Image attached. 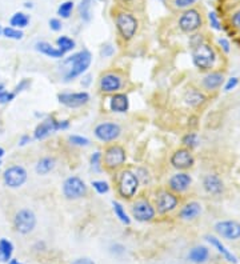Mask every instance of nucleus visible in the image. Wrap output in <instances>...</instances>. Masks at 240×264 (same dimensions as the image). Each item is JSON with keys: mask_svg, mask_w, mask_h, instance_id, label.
<instances>
[{"mask_svg": "<svg viewBox=\"0 0 240 264\" xmlns=\"http://www.w3.org/2000/svg\"><path fill=\"white\" fill-rule=\"evenodd\" d=\"M91 60H92V56H91L90 51L87 49H83L71 56L65 57L63 60V67L65 69L64 81H71L83 75L90 67Z\"/></svg>", "mask_w": 240, "mask_h": 264, "instance_id": "1", "label": "nucleus"}, {"mask_svg": "<svg viewBox=\"0 0 240 264\" xmlns=\"http://www.w3.org/2000/svg\"><path fill=\"white\" fill-rule=\"evenodd\" d=\"M191 56L195 68L200 72L212 71L215 68L216 61H218V53H216L215 48L207 41H203L202 44L191 48Z\"/></svg>", "mask_w": 240, "mask_h": 264, "instance_id": "2", "label": "nucleus"}, {"mask_svg": "<svg viewBox=\"0 0 240 264\" xmlns=\"http://www.w3.org/2000/svg\"><path fill=\"white\" fill-rule=\"evenodd\" d=\"M115 25L118 29L119 36L124 41H130L138 32L139 20L134 13L120 11L115 15Z\"/></svg>", "mask_w": 240, "mask_h": 264, "instance_id": "3", "label": "nucleus"}, {"mask_svg": "<svg viewBox=\"0 0 240 264\" xmlns=\"http://www.w3.org/2000/svg\"><path fill=\"white\" fill-rule=\"evenodd\" d=\"M138 176L135 172L131 170H123L118 175V180H116V188H118V194L122 199L131 200L136 196L139 190Z\"/></svg>", "mask_w": 240, "mask_h": 264, "instance_id": "4", "label": "nucleus"}, {"mask_svg": "<svg viewBox=\"0 0 240 264\" xmlns=\"http://www.w3.org/2000/svg\"><path fill=\"white\" fill-rule=\"evenodd\" d=\"M102 160L106 170L114 172V171L120 170L126 164L127 152L124 147H122L120 144H111L104 150Z\"/></svg>", "mask_w": 240, "mask_h": 264, "instance_id": "5", "label": "nucleus"}, {"mask_svg": "<svg viewBox=\"0 0 240 264\" xmlns=\"http://www.w3.org/2000/svg\"><path fill=\"white\" fill-rule=\"evenodd\" d=\"M203 16H202L199 9L196 8L184 9L182 15L179 16V20H178L180 31L184 33H188V35L198 32L203 27Z\"/></svg>", "mask_w": 240, "mask_h": 264, "instance_id": "6", "label": "nucleus"}, {"mask_svg": "<svg viewBox=\"0 0 240 264\" xmlns=\"http://www.w3.org/2000/svg\"><path fill=\"white\" fill-rule=\"evenodd\" d=\"M179 203L180 199L176 194L170 190H162L156 194V198H155V210L160 215H167L170 212L175 211Z\"/></svg>", "mask_w": 240, "mask_h": 264, "instance_id": "7", "label": "nucleus"}, {"mask_svg": "<svg viewBox=\"0 0 240 264\" xmlns=\"http://www.w3.org/2000/svg\"><path fill=\"white\" fill-rule=\"evenodd\" d=\"M36 215L28 208H23L16 212L13 218V227L21 235H28L36 227Z\"/></svg>", "mask_w": 240, "mask_h": 264, "instance_id": "8", "label": "nucleus"}, {"mask_svg": "<svg viewBox=\"0 0 240 264\" xmlns=\"http://www.w3.org/2000/svg\"><path fill=\"white\" fill-rule=\"evenodd\" d=\"M87 191H88V188H87L84 180L80 179L79 176H69L63 183V195L65 196V199H82L87 195Z\"/></svg>", "mask_w": 240, "mask_h": 264, "instance_id": "9", "label": "nucleus"}, {"mask_svg": "<svg viewBox=\"0 0 240 264\" xmlns=\"http://www.w3.org/2000/svg\"><path fill=\"white\" fill-rule=\"evenodd\" d=\"M170 163L175 170L188 171L195 166V156H194L191 150L182 147V148H178L172 152Z\"/></svg>", "mask_w": 240, "mask_h": 264, "instance_id": "10", "label": "nucleus"}, {"mask_svg": "<svg viewBox=\"0 0 240 264\" xmlns=\"http://www.w3.org/2000/svg\"><path fill=\"white\" fill-rule=\"evenodd\" d=\"M131 214H132V218H135L138 222L147 223V222H151L154 219L155 215H156V210H155V206L151 203L150 200L139 199L132 204Z\"/></svg>", "mask_w": 240, "mask_h": 264, "instance_id": "11", "label": "nucleus"}, {"mask_svg": "<svg viewBox=\"0 0 240 264\" xmlns=\"http://www.w3.org/2000/svg\"><path fill=\"white\" fill-rule=\"evenodd\" d=\"M94 132L98 140L103 143H111L118 140L119 136L122 135V128L118 123L104 122L95 127Z\"/></svg>", "mask_w": 240, "mask_h": 264, "instance_id": "12", "label": "nucleus"}, {"mask_svg": "<svg viewBox=\"0 0 240 264\" xmlns=\"http://www.w3.org/2000/svg\"><path fill=\"white\" fill-rule=\"evenodd\" d=\"M28 174L24 167L21 166H11L4 171L3 180L4 184L9 188H19L27 182Z\"/></svg>", "mask_w": 240, "mask_h": 264, "instance_id": "13", "label": "nucleus"}, {"mask_svg": "<svg viewBox=\"0 0 240 264\" xmlns=\"http://www.w3.org/2000/svg\"><path fill=\"white\" fill-rule=\"evenodd\" d=\"M192 184V176L186 171H179L168 179V190L176 195L184 194L190 190Z\"/></svg>", "mask_w": 240, "mask_h": 264, "instance_id": "14", "label": "nucleus"}, {"mask_svg": "<svg viewBox=\"0 0 240 264\" xmlns=\"http://www.w3.org/2000/svg\"><path fill=\"white\" fill-rule=\"evenodd\" d=\"M215 232L226 240L240 239V223L236 220H220L215 224Z\"/></svg>", "mask_w": 240, "mask_h": 264, "instance_id": "15", "label": "nucleus"}, {"mask_svg": "<svg viewBox=\"0 0 240 264\" xmlns=\"http://www.w3.org/2000/svg\"><path fill=\"white\" fill-rule=\"evenodd\" d=\"M123 87V77L116 72L104 73L99 80V90L103 94H116Z\"/></svg>", "mask_w": 240, "mask_h": 264, "instance_id": "16", "label": "nucleus"}, {"mask_svg": "<svg viewBox=\"0 0 240 264\" xmlns=\"http://www.w3.org/2000/svg\"><path fill=\"white\" fill-rule=\"evenodd\" d=\"M57 99L63 106L68 107V108H79V107L86 106L87 103L90 102V94L86 91L72 92V94H59Z\"/></svg>", "mask_w": 240, "mask_h": 264, "instance_id": "17", "label": "nucleus"}, {"mask_svg": "<svg viewBox=\"0 0 240 264\" xmlns=\"http://www.w3.org/2000/svg\"><path fill=\"white\" fill-rule=\"evenodd\" d=\"M226 81V77H224V73L222 71H208L206 72L203 77H202V88L207 92H215L219 88H222V85L224 84Z\"/></svg>", "mask_w": 240, "mask_h": 264, "instance_id": "18", "label": "nucleus"}, {"mask_svg": "<svg viewBox=\"0 0 240 264\" xmlns=\"http://www.w3.org/2000/svg\"><path fill=\"white\" fill-rule=\"evenodd\" d=\"M60 130V127H59V120H56L52 116H49L45 120H43L41 123H39L33 131V138L36 139V140H44L47 139L51 134H53L55 131Z\"/></svg>", "mask_w": 240, "mask_h": 264, "instance_id": "19", "label": "nucleus"}, {"mask_svg": "<svg viewBox=\"0 0 240 264\" xmlns=\"http://www.w3.org/2000/svg\"><path fill=\"white\" fill-rule=\"evenodd\" d=\"M204 191L212 196H219L224 192V182L218 174H208L203 178Z\"/></svg>", "mask_w": 240, "mask_h": 264, "instance_id": "20", "label": "nucleus"}, {"mask_svg": "<svg viewBox=\"0 0 240 264\" xmlns=\"http://www.w3.org/2000/svg\"><path fill=\"white\" fill-rule=\"evenodd\" d=\"M206 240L211 244L212 247L216 248V251L219 252L220 255L224 258V260H227L228 263H232V264L238 263V258H236L235 254L230 251V250L222 243V240H220L219 238H216V236H212V235H207L206 236Z\"/></svg>", "mask_w": 240, "mask_h": 264, "instance_id": "21", "label": "nucleus"}, {"mask_svg": "<svg viewBox=\"0 0 240 264\" xmlns=\"http://www.w3.org/2000/svg\"><path fill=\"white\" fill-rule=\"evenodd\" d=\"M110 110L116 114H124L130 110V99L126 94L116 92L110 99Z\"/></svg>", "mask_w": 240, "mask_h": 264, "instance_id": "22", "label": "nucleus"}, {"mask_svg": "<svg viewBox=\"0 0 240 264\" xmlns=\"http://www.w3.org/2000/svg\"><path fill=\"white\" fill-rule=\"evenodd\" d=\"M184 103L187 106L192 107V108H199L207 102V96L204 94L203 91L198 90V88H190L186 91L184 94Z\"/></svg>", "mask_w": 240, "mask_h": 264, "instance_id": "23", "label": "nucleus"}, {"mask_svg": "<svg viewBox=\"0 0 240 264\" xmlns=\"http://www.w3.org/2000/svg\"><path fill=\"white\" fill-rule=\"evenodd\" d=\"M200 214H202V204L199 202L192 200V202H188L180 208L179 218L182 220H187L188 222V220H195Z\"/></svg>", "mask_w": 240, "mask_h": 264, "instance_id": "24", "label": "nucleus"}, {"mask_svg": "<svg viewBox=\"0 0 240 264\" xmlns=\"http://www.w3.org/2000/svg\"><path fill=\"white\" fill-rule=\"evenodd\" d=\"M188 260L194 264H204L210 259V250L206 246H195L188 252Z\"/></svg>", "mask_w": 240, "mask_h": 264, "instance_id": "25", "label": "nucleus"}, {"mask_svg": "<svg viewBox=\"0 0 240 264\" xmlns=\"http://www.w3.org/2000/svg\"><path fill=\"white\" fill-rule=\"evenodd\" d=\"M35 48L40 53L45 55V56L53 57V59H60V57L64 56V53L61 52L60 49L56 48V47H52L47 41H37L36 44H35Z\"/></svg>", "mask_w": 240, "mask_h": 264, "instance_id": "26", "label": "nucleus"}, {"mask_svg": "<svg viewBox=\"0 0 240 264\" xmlns=\"http://www.w3.org/2000/svg\"><path fill=\"white\" fill-rule=\"evenodd\" d=\"M56 166V160L52 156H44V158H41L37 160L36 167H35V170L39 175H47L49 174L51 171H53Z\"/></svg>", "mask_w": 240, "mask_h": 264, "instance_id": "27", "label": "nucleus"}, {"mask_svg": "<svg viewBox=\"0 0 240 264\" xmlns=\"http://www.w3.org/2000/svg\"><path fill=\"white\" fill-rule=\"evenodd\" d=\"M9 24H11V27H13V28L23 29L29 24V16L24 12L13 13L12 16H11V19H9Z\"/></svg>", "mask_w": 240, "mask_h": 264, "instance_id": "28", "label": "nucleus"}, {"mask_svg": "<svg viewBox=\"0 0 240 264\" xmlns=\"http://www.w3.org/2000/svg\"><path fill=\"white\" fill-rule=\"evenodd\" d=\"M200 139L199 135L191 131V132H187V134L184 135L183 138H182V144H183L184 148H187V150H195L196 147L199 146Z\"/></svg>", "mask_w": 240, "mask_h": 264, "instance_id": "29", "label": "nucleus"}, {"mask_svg": "<svg viewBox=\"0 0 240 264\" xmlns=\"http://www.w3.org/2000/svg\"><path fill=\"white\" fill-rule=\"evenodd\" d=\"M13 254V244L7 239H0V255L3 262H9Z\"/></svg>", "mask_w": 240, "mask_h": 264, "instance_id": "30", "label": "nucleus"}, {"mask_svg": "<svg viewBox=\"0 0 240 264\" xmlns=\"http://www.w3.org/2000/svg\"><path fill=\"white\" fill-rule=\"evenodd\" d=\"M112 207H114V212L116 218H118L123 224H126V226H130L131 219L130 216L127 215L126 210L123 207L122 203H119V202H112Z\"/></svg>", "mask_w": 240, "mask_h": 264, "instance_id": "31", "label": "nucleus"}, {"mask_svg": "<svg viewBox=\"0 0 240 264\" xmlns=\"http://www.w3.org/2000/svg\"><path fill=\"white\" fill-rule=\"evenodd\" d=\"M56 45H57V48L60 49L61 52L67 53V52H69V51H72L76 44H75V40H72L71 37L60 36V37H57Z\"/></svg>", "mask_w": 240, "mask_h": 264, "instance_id": "32", "label": "nucleus"}, {"mask_svg": "<svg viewBox=\"0 0 240 264\" xmlns=\"http://www.w3.org/2000/svg\"><path fill=\"white\" fill-rule=\"evenodd\" d=\"M91 1L92 0H80L79 4V13L84 21L91 20Z\"/></svg>", "mask_w": 240, "mask_h": 264, "instance_id": "33", "label": "nucleus"}, {"mask_svg": "<svg viewBox=\"0 0 240 264\" xmlns=\"http://www.w3.org/2000/svg\"><path fill=\"white\" fill-rule=\"evenodd\" d=\"M73 11V1L71 0H67L64 3H61L59 5V8H57V15L63 19H68L71 16V13Z\"/></svg>", "mask_w": 240, "mask_h": 264, "instance_id": "34", "label": "nucleus"}, {"mask_svg": "<svg viewBox=\"0 0 240 264\" xmlns=\"http://www.w3.org/2000/svg\"><path fill=\"white\" fill-rule=\"evenodd\" d=\"M1 33H3V36L8 37V39H13V40H20L21 37H23V31L13 28V27H5V28L1 29Z\"/></svg>", "mask_w": 240, "mask_h": 264, "instance_id": "35", "label": "nucleus"}, {"mask_svg": "<svg viewBox=\"0 0 240 264\" xmlns=\"http://www.w3.org/2000/svg\"><path fill=\"white\" fill-rule=\"evenodd\" d=\"M208 21H210L211 28L215 29V31H222V28H223L222 21H220L219 19V15H218L215 11H210V12H208Z\"/></svg>", "mask_w": 240, "mask_h": 264, "instance_id": "36", "label": "nucleus"}, {"mask_svg": "<svg viewBox=\"0 0 240 264\" xmlns=\"http://www.w3.org/2000/svg\"><path fill=\"white\" fill-rule=\"evenodd\" d=\"M91 186H92V188H94L95 191L98 192V194H100V195H104V194H107V192L110 191V186H108V183L104 182V180H94V182L91 183Z\"/></svg>", "mask_w": 240, "mask_h": 264, "instance_id": "37", "label": "nucleus"}, {"mask_svg": "<svg viewBox=\"0 0 240 264\" xmlns=\"http://www.w3.org/2000/svg\"><path fill=\"white\" fill-rule=\"evenodd\" d=\"M69 142L71 144L76 147H87L90 146V140L84 136H79V135H71L69 136Z\"/></svg>", "mask_w": 240, "mask_h": 264, "instance_id": "38", "label": "nucleus"}, {"mask_svg": "<svg viewBox=\"0 0 240 264\" xmlns=\"http://www.w3.org/2000/svg\"><path fill=\"white\" fill-rule=\"evenodd\" d=\"M198 0H172V4L175 8L179 9H188L192 8V5L196 4Z\"/></svg>", "mask_w": 240, "mask_h": 264, "instance_id": "39", "label": "nucleus"}, {"mask_svg": "<svg viewBox=\"0 0 240 264\" xmlns=\"http://www.w3.org/2000/svg\"><path fill=\"white\" fill-rule=\"evenodd\" d=\"M103 154L102 152H95L92 156H91V166H92V168H94L95 171H100L102 170V166H103Z\"/></svg>", "mask_w": 240, "mask_h": 264, "instance_id": "40", "label": "nucleus"}, {"mask_svg": "<svg viewBox=\"0 0 240 264\" xmlns=\"http://www.w3.org/2000/svg\"><path fill=\"white\" fill-rule=\"evenodd\" d=\"M224 91L226 92H231V91H234L239 85V77L236 76H232L230 77L227 81H224Z\"/></svg>", "mask_w": 240, "mask_h": 264, "instance_id": "41", "label": "nucleus"}, {"mask_svg": "<svg viewBox=\"0 0 240 264\" xmlns=\"http://www.w3.org/2000/svg\"><path fill=\"white\" fill-rule=\"evenodd\" d=\"M230 24H231L232 28L240 32V9L231 13V16H230Z\"/></svg>", "mask_w": 240, "mask_h": 264, "instance_id": "42", "label": "nucleus"}, {"mask_svg": "<svg viewBox=\"0 0 240 264\" xmlns=\"http://www.w3.org/2000/svg\"><path fill=\"white\" fill-rule=\"evenodd\" d=\"M136 176H138V180L140 184L150 183V175H148V171L146 168H138L136 170Z\"/></svg>", "mask_w": 240, "mask_h": 264, "instance_id": "43", "label": "nucleus"}, {"mask_svg": "<svg viewBox=\"0 0 240 264\" xmlns=\"http://www.w3.org/2000/svg\"><path fill=\"white\" fill-rule=\"evenodd\" d=\"M203 41H206V39H204V36L202 33H192L191 36H190V47L194 48L196 45L202 44Z\"/></svg>", "mask_w": 240, "mask_h": 264, "instance_id": "44", "label": "nucleus"}, {"mask_svg": "<svg viewBox=\"0 0 240 264\" xmlns=\"http://www.w3.org/2000/svg\"><path fill=\"white\" fill-rule=\"evenodd\" d=\"M15 99V92H8V91H0V104L12 102Z\"/></svg>", "mask_w": 240, "mask_h": 264, "instance_id": "45", "label": "nucleus"}, {"mask_svg": "<svg viewBox=\"0 0 240 264\" xmlns=\"http://www.w3.org/2000/svg\"><path fill=\"white\" fill-rule=\"evenodd\" d=\"M218 43H219L220 49H222L224 53L231 52V41L228 40L227 37H220L219 40H218Z\"/></svg>", "mask_w": 240, "mask_h": 264, "instance_id": "46", "label": "nucleus"}, {"mask_svg": "<svg viewBox=\"0 0 240 264\" xmlns=\"http://www.w3.org/2000/svg\"><path fill=\"white\" fill-rule=\"evenodd\" d=\"M29 85H31V80H29V79H21V80L16 84V87H15V92L19 94V92H23V91L28 90Z\"/></svg>", "mask_w": 240, "mask_h": 264, "instance_id": "47", "label": "nucleus"}, {"mask_svg": "<svg viewBox=\"0 0 240 264\" xmlns=\"http://www.w3.org/2000/svg\"><path fill=\"white\" fill-rule=\"evenodd\" d=\"M114 52H115L114 47H112L111 44H106V45H103L102 47L100 55H102L103 57H110V56H112V53Z\"/></svg>", "mask_w": 240, "mask_h": 264, "instance_id": "48", "label": "nucleus"}, {"mask_svg": "<svg viewBox=\"0 0 240 264\" xmlns=\"http://www.w3.org/2000/svg\"><path fill=\"white\" fill-rule=\"evenodd\" d=\"M111 252L115 254V255H123V254L126 252V247L122 246V244H114V246L111 247Z\"/></svg>", "mask_w": 240, "mask_h": 264, "instance_id": "49", "label": "nucleus"}, {"mask_svg": "<svg viewBox=\"0 0 240 264\" xmlns=\"http://www.w3.org/2000/svg\"><path fill=\"white\" fill-rule=\"evenodd\" d=\"M49 28L57 32V31H60L61 29V21L59 19H51L49 20Z\"/></svg>", "mask_w": 240, "mask_h": 264, "instance_id": "50", "label": "nucleus"}, {"mask_svg": "<svg viewBox=\"0 0 240 264\" xmlns=\"http://www.w3.org/2000/svg\"><path fill=\"white\" fill-rule=\"evenodd\" d=\"M72 264H95L94 260L88 259V258H79L72 262Z\"/></svg>", "mask_w": 240, "mask_h": 264, "instance_id": "51", "label": "nucleus"}, {"mask_svg": "<svg viewBox=\"0 0 240 264\" xmlns=\"http://www.w3.org/2000/svg\"><path fill=\"white\" fill-rule=\"evenodd\" d=\"M29 142H31L29 135H23L20 138V142H19V146H25V144H28Z\"/></svg>", "mask_w": 240, "mask_h": 264, "instance_id": "52", "label": "nucleus"}, {"mask_svg": "<svg viewBox=\"0 0 240 264\" xmlns=\"http://www.w3.org/2000/svg\"><path fill=\"white\" fill-rule=\"evenodd\" d=\"M90 83H91V76H90V75H87V76L84 77V79L82 80V84L84 85V87H87V85L90 84Z\"/></svg>", "mask_w": 240, "mask_h": 264, "instance_id": "53", "label": "nucleus"}, {"mask_svg": "<svg viewBox=\"0 0 240 264\" xmlns=\"http://www.w3.org/2000/svg\"><path fill=\"white\" fill-rule=\"evenodd\" d=\"M188 122H191V126H194V127H196L198 126V116H191V118L188 119Z\"/></svg>", "mask_w": 240, "mask_h": 264, "instance_id": "54", "label": "nucleus"}, {"mask_svg": "<svg viewBox=\"0 0 240 264\" xmlns=\"http://www.w3.org/2000/svg\"><path fill=\"white\" fill-rule=\"evenodd\" d=\"M8 264H23V263H21V262H19L17 259H11L8 262Z\"/></svg>", "mask_w": 240, "mask_h": 264, "instance_id": "55", "label": "nucleus"}, {"mask_svg": "<svg viewBox=\"0 0 240 264\" xmlns=\"http://www.w3.org/2000/svg\"><path fill=\"white\" fill-rule=\"evenodd\" d=\"M4 154H5L4 150H3V148L0 147V159H1V158H3V156H4Z\"/></svg>", "mask_w": 240, "mask_h": 264, "instance_id": "56", "label": "nucleus"}, {"mask_svg": "<svg viewBox=\"0 0 240 264\" xmlns=\"http://www.w3.org/2000/svg\"><path fill=\"white\" fill-rule=\"evenodd\" d=\"M119 1H122V3L127 4V3H131V1H134V0H119Z\"/></svg>", "mask_w": 240, "mask_h": 264, "instance_id": "57", "label": "nucleus"}, {"mask_svg": "<svg viewBox=\"0 0 240 264\" xmlns=\"http://www.w3.org/2000/svg\"><path fill=\"white\" fill-rule=\"evenodd\" d=\"M25 7H27V8H32V4H31V3H25Z\"/></svg>", "mask_w": 240, "mask_h": 264, "instance_id": "58", "label": "nucleus"}, {"mask_svg": "<svg viewBox=\"0 0 240 264\" xmlns=\"http://www.w3.org/2000/svg\"><path fill=\"white\" fill-rule=\"evenodd\" d=\"M3 90H4V85L0 83V91H3Z\"/></svg>", "mask_w": 240, "mask_h": 264, "instance_id": "59", "label": "nucleus"}, {"mask_svg": "<svg viewBox=\"0 0 240 264\" xmlns=\"http://www.w3.org/2000/svg\"><path fill=\"white\" fill-rule=\"evenodd\" d=\"M0 262H3V259H1V255H0Z\"/></svg>", "mask_w": 240, "mask_h": 264, "instance_id": "60", "label": "nucleus"}, {"mask_svg": "<svg viewBox=\"0 0 240 264\" xmlns=\"http://www.w3.org/2000/svg\"><path fill=\"white\" fill-rule=\"evenodd\" d=\"M1 29H3V28H1V27H0V32H1Z\"/></svg>", "mask_w": 240, "mask_h": 264, "instance_id": "61", "label": "nucleus"}, {"mask_svg": "<svg viewBox=\"0 0 240 264\" xmlns=\"http://www.w3.org/2000/svg\"><path fill=\"white\" fill-rule=\"evenodd\" d=\"M0 167H1V162H0Z\"/></svg>", "mask_w": 240, "mask_h": 264, "instance_id": "62", "label": "nucleus"}]
</instances>
